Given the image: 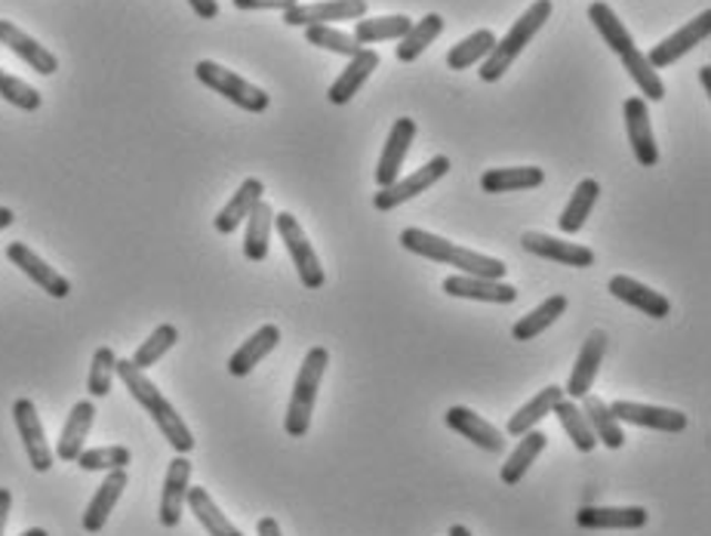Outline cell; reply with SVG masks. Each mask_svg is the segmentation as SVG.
Here are the masks:
<instances>
[{
  "mask_svg": "<svg viewBox=\"0 0 711 536\" xmlns=\"http://www.w3.org/2000/svg\"><path fill=\"white\" fill-rule=\"evenodd\" d=\"M114 373L121 376L123 385H126V392L133 395V401H136L139 407L154 419V426L161 428V435L166 438V444L182 456L192 454L194 451L192 428L185 426V419H182V416L176 413V407L161 395V388L145 376V371L133 367V361H121V357H118V367H114Z\"/></svg>",
  "mask_w": 711,
  "mask_h": 536,
  "instance_id": "6da1fadb",
  "label": "cell"
},
{
  "mask_svg": "<svg viewBox=\"0 0 711 536\" xmlns=\"http://www.w3.org/2000/svg\"><path fill=\"white\" fill-rule=\"evenodd\" d=\"M400 247L410 250L423 260L440 262V265H453L459 275L471 277H487V281H506V262L475 253V250L456 247L453 241L440 237V234L425 232V229H404L400 232Z\"/></svg>",
  "mask_w": 711,
  "mask_h": 536,
  "instance_id": "7a4b0ae2",
  "label": "cell"
},
{
  "mask_svg": "<svg viewBox=\"0 0 711 536\" xmlns=\"http://www.w3.org/2000/svg\"><path fill=\"white\" fill-rule=\"evenodd\" d=\"M548 16H551V0H536L530 10H524L518 22L508 28L506 38H502V41H496L492 53L480 62V71H478L480 81H487V83L502 81V78H506V71L515 65V59L524 53V47H530L536 31L546 26Z\"/></svg>",
  "mask_w": 711,
  "mask_h": 536,
  "instance_id": "3957f363",
  "label": "cell"
},
{
  "mask_svg": "<svg viewBox=\"0 0 711 536\" xmlns=\"http://www.w3.org/2000/svg\"><path fill=\"white\" fill-rule=\"evenodd\" d=\"M329 367V352L324 345L308 348V355L302 361L299 376L293 383V395H290L287 416H284V428H287L290 438H305L308 428H312V416H315V401L321 380Z\"/></svg>",
  "mask_w": 711,
  "mask_h": 536,
  "instance_id": "277c9868",
  "label": "cell"
},
{
  "mask_svg": "<svg viewBox=\"0 0 711 536\" xmlns=\"http://www.w3.org/2000/svg\"><path fill=\"white\" fill-rule=\"evenodd\" d=\"M194 74H197V81L204 83V87H210L213 93H220V97L234 102L237 109L250 111V114H262V111L268 109V102H272V97H268L262 87L244 81L241 74H234V71H228L225 65H220V62L201 59V62L194 65Z\"/></svg>",
  "mask_w": 711,
  "mask_h": 536,
  "instance_id": "5b68a950",
  "label": "cell"
},
{
  "mask_svg": "<svg viewBox=\"0 0 711 536\" xmlns=\"http://www.w3.org/2000/svg\"><path fill=\"white\" fill-rule=\"evenodd\" d=\"M274 229L281 234V241H284V247H287L290 260L296 265V272H299L302 287L308 290H321L327 284V275H324V265L317 260L315 247H312V241H308V234L299 225V220L293 216V213H274Z\"/></svg>",
  "mask_w": 711,
  "mask_h": 536,
  "instance_id": "8992f818",
  "label": "cell"
},
{
  "mask_svg": "<svg viewBox=\"0 0 711 536\" xmlns=\"http://www.w3.org/2000/svg\"><path fill=\"white\" fill-rule=\"evenodd\" d=\"M447 173H450V158H447V154H438V158H431L428 164L419 166L410 176H397L392 185L379 189L376 198H373V206L388 213V210H395V206L413 201V198L423 194L425 189H431V185H435L438 179L447 176Z\"/></svg>",
  "mask_w": 711,
  "mask_h": 536,
  "instance_id": "52a82bcc",
  "label": "cell"
},
{
  "mask_svg": "<svg viewBox=\"0 0 711 536\" xmlns=\"http://www.w3.org/2000/svg\"><path fill=\"white\" fill-rule=\"evenodd\" d=\"M13 419L16 428H19V438H22V447L28 454V466L34 472H50L53 468V447L47 441V432H43L41 416H38V407L31 398H16L13 404Z\"/></svg>",
  "mask_w": 711,
  "mask_h": 536,
  "instance_id": "ba28073f",
  "label": "cell"
},
{
  "mask_svg": "<svg viewBox=\"0 0 711 536\" xmlns=\"http://www.w3.org/2000/svg\"><path fill=\"white\" fill-rule=\"evenodd\" d=\"M610 413L619 423L653 428V432H666V435H681L687 428V413L671 411V407H653V404H638V401H613Z\"/></svg>",
  "mask_w": 711,
  "mask_h": 536,
  "instance_id": "9c48e42d",
  "label": "cell"
},
{
  "mask_svg": "<svg viewBox=\"0 0 711 536\" xmlns=\"http://www.w3.org/2000/svg\"><path fill=\"white\" fill-rule=\"evenodd\" d=\"M367 0H321V3H296L293 10L284 13L287 26H327V22H352L364 19Z\"/></svg>",
  "mask_w": 711,
  "mask_h": 536,
  "instance_id": "30bf717a",
  "label": "cell"
},
{
  "mask_svg": "<svg viewBox=\"0 0 711 536\" xmlns=\"http://www.w3.org/2000/svg\"><path fill=\"white\" fill-rule=\"evenodd\" d=\"M7 260L13 262L22 275H28V281H34L43 293H50L53 300H65V296L71 293L69 277L59 275L53 265H47V262H43L34 250L28 247V244H22V241L7 244Z\"/></svg>",
  "mask_w": 711,
  "mask_h": 536,
  "instance_id": "8fae6325",
  "label": "cell"
},
{
  "mask_svg": "<svg viewBox=\"0 0 711 536\" xmlns=\"http://www.w3.org/2000/svg\"><path fill=\"white\" fill-rule=\"evenodd\" d=\"M711 31V10H702V13L697 16V19H690L684 28H678L674 34H669L666 41L657 43L653 50H650V65L653 69H669V65H674L681 55H687L693 47H699V43L709 38Z\"/></svg>",
  "mask_w": 711,
  "mask_h": 536,
  "instance_id": "7c38bea8",
  "label": "cell"
},
{
  "mask_svg": "<svg viewBox=\"0 0 711 536\" xmlns=\"http://www.w3.org/2000/svg\"><path fill=\"white\" fill-rule=\"evenodd\" d=\"M626 130H629V145L638 164L641 166H657L659 164V149L657 136H653V124H650V109H647V99L631 97L626 99Z\"/></svg>",
  "mask_w": 711,
  "mask_h": 536,
  "instance_id": "4fadbf2b",
  "label": "cell"
},
{
  "mask_svg": "<svg viewBox=\"0 0 711 536\" xmlns=\"http://www.w3.org/2000/svg\"><path fill=\"white\" fill-rule=\"evenodd\" d=\"M189 487H192V463H189V456L176 454L170 468H166L164 491H161V512H158V518H161L164 527H179L182 512H185Z\"/></svg>",
  "mask_w": 711,
  "mask_h": 536,
  "instance_id": "5bb4252c",
  "label": "cell"
},
{
  "mask_svg": "<svg viewBox=\"0 0 711 536\" xmlns=\"http://www.w3.org/2000/svg\"><path fill=\"white\" fill-rule=\"evenodd\" d=\"M447 426L456 432V435H463L466 441H471L475 447L480 451H487V454H502L506 451V435L499 432V428L487 423L484 416L471 411V407H463V404H456L447 411Z\"/></svg>",
  "mask_w": 711,
  "mask_h": 536,
  "instance_id": "9a60e30c",
  "label": "cell"
},
{
  "mask_svg": "<svg viewBox=\"0 0 711 536\" xmlns=\"http://www.w3.org/2000/svg\"><path fill=\"white\" fill-rule=\"evenodd\" d=\"M603 352H607V333L595 331L589 333V340L579 348L576 357V367L570 373V383L563 388V395L570 401H582L586 395H591V385L598 380V371L603 364Z\"/></svg>",
  "mask_w": 711,
  "mask_h": 536,
  "instance_id": "2e32d148",
  "label": "cell"
},
{
  "mask_svg": "<svg viewBox=\"0 0 711 536\" xmlns=\"http://www.w3.org/2000/svg\"><path fill=\"white\" fill-rule=\"evenodd\" d=\"M650 522L643 506H582L576 524L582 530H641Z\"/></svg>",
  "mask_w": 711,
  "mask_h": 536,
  "instance_id": "e0dca14e",
  "label": "cell"
},
{
  "mask_svg": "<svg viewBox=\"0 0 711 536\" xmlns=\"http://www.w3.org/2000/svg\"><path fill=\"white\" fill-rule=\"evenodd\" d=\"M520 244H524L527 253H534V256L561 262V265H570V269H591V265H595V250L582 247V244H570V241H563V237H551V234L542 232H527L520 237Z\"/></svg>",
  "mask_w": 711,
  "mask_h": 536,
  "instance_id": "ac0fdd59",
  "label": "cell"
},
{
  "mask_svg": "<svg viewBox=\"0 0 711 536\" xmlns=\"http://www.w3.org/2000/svg\"><path fill=\"white\" fill-rule=\"evenodd\" d=\"M413 139H416V121H410V118H397L395 127L388 130V139H385L383 158H379V164H376V182H379V189L392 185V182L400 176V166H404L407 154H410Z\"/></svg>",
  "mask_w": 711,
  "mask_h": 536,
  "instance_id": "d6986e66",
  "label": "cell"
},
{
  "mask_svg": "<svg viewBox=\"0 0 711 536\" xmlns=\"http://www.w3.org/2000/svg\"><path fill=\"white\" fill-rule=\"evenodd\" d=\"M444 293L453 300H475V303L511 305L518 300V290L506 281H487V277L453 275L444 281Z\"/></svg>",
  "mask_w": 711,
  "mask_h": 536,
  "instance_id": "ffe728a7",
  "label": "cell"
},
{
  "mask_svg": "<svg viewBox=\"0 0 711 536\" xmlns=\"http://www.w3.org/2000/svg\"><path fill=\"white\" fill-rule=\"evenodd\" d=\"M607 290L613 293L619 303L638 309L641 315L653 317V321H662V317L671 315V303L662 293H657L653 287H647V284H641V281H634V277L629 275L610 277V287Z\"/></svg>",
  "mask_w": 711,
  "mask_h": 536,
  "instance_id": "44dd1931",
  "label": "cell"
},
{
  "mask_svg": "<svg viewBox=\"0 0 711 536\" xmlns=\"http://www.w3.org/2000/svg\"><path fill=\"white\" fill-rule=\"evenodd\" d=\"M126 484H130V478H126V468H114V472L105 475V482L99 484L97 494H93V499H90V506H87V512H83L81 524L87 534H99V530L109 524L111 512H114V506L121 503Z\"/></svg>",
  "mask_w": 711,
  "mask_h": 536,
  "instance_id": "7402d4cb",
  "label": "cell"
},
{
  "mask_svg": "<svg viewBox=\"0 0 711 536\" xmlns=\"http://www.w3.org/2000/svg\"><path fill=\"white\" fill-rule=\"evenodd\" d=\"M0 47L13 50V53L19 55L22 62H28L38 74H55V71H59V59H55L47 47H41V43L34 41L31 34H26L22 28L7 22V19H0Z\"/></svg>",
  "mask_w": 711,
  "mask_h": 536,
  "instance_id": "603a6c76",
  "label": "cell"
},
{
  "mask_svg": "<svg viewBox=\"0 0 711 536\" xmlns=\"http://www.w3.org/2000/svg\"><path fill=\"white\" fill-rule=\"evenodd\" d=\"M93 419H97V404L93 401H78L71 407L69 419L62 426V435H59V444H55V459L74 463L81 456L83 441H87L90 428H93Z\"/></svg>",
  "mask_w": 711,
  "mask_h": 536,
  "instance_id": "cb8c5ba5",
  "label": "cell"
},
{
  "mask_svg": "<svg viewBox=\"0 0 711 536\" xmlns=\"http://www.w3.org/2000/svg\"><path fill=\"white\" fill-rule=\"evenodd\" d=\"M379 69V53L376 50H360L357 55L348 59V65L343 69V74L333 81L327 99L333 105H345L357 97V90L369 81V74Z\"/></svg>",
  "mask_w": 711,
  "mask_h": 536,
  "instance_id": "d4e9b609",
  "label": "cell"
},
{
  "mask_svg": "<svg viewBox=\"0 0 711 536\" xmlns=\"http://www.w3.org/2000/svg\"><path fill=\"white\" fill-rule=\"evenodd\" d=\"M277 345H281V327L277 324H265V327H260L228 357V373L237 376V380L246 376V373H253V367H260V361L272 355Z\"/></svg>",
  "mask_w": 711,
  "mask_h": 536,
  "instance_id": "484cf974",
  "label": "cell"
},
{
  "mask_svg": "<svg viewBox=\"0 0 711 536\" xmlns=\"http://www.w3.org/2000/svg\"><path fill=\"white\" fill-rule=\"evenodd\" d=\"M546 182V170L539 166H496L480 176V189L487 194H508L539 189Z\"/></svg>",
  "mask_w": 711,
  "mask_h": 536,
  "instance_id": "4316f807",
  "label": "cell"
},
{
  "mask_svg": "<svg viewBox=\"0 0 711 536\" xmlns=\"http://www.w3.org/2000/svg\"><path fill=\"white\" fill-rule=\"evenodd\" d=\"M262 194H265V185H262V179L250 176L241 182V189L234 192V198L228 201V204L222 206L220 213H216V220H213V225H216V232L220 234H234V229L241 225V222L253 213V206L260 204Z\"/></svg>",
  "mask_w": 711,
  "mask_h": 536,
  "instance_id": "83f0119b",
  "label": "cell"
},
{
  "mask_svg": "<svg viewBox=\"0 0 711 536\" xmlns=\"http://www.w3.org/2000/svg\"><path fill=\"white\" fill-rule=\"evenodd\" d=\"M563 398H567V395H563L561 385H546L542 392H536L534 398L527 401V404H524V407H520V411L515 413L511 419H508L506 432L511 435V438H520V435H527V432H530V428H534L536 423H542L548 413L555 411V407H558V404H561Z\"/></svg>",
  "mask_w": 711,
  "mask_h": 536,
  "instance_id": "f1b7e54d",
  "label": "cell"
},
{
  "mask_svg": "<svg viewBox=\"0 0 711 536\" xmlns=\"http://www.w3.org/2000/svg\"><path fill=\"white\" fill-rule=\"evenodd\" d=\"M546 444H548L546 432H539V428H530L527 435H520L518 447L506 456V463H502V468H499V478H502V484L515 487V484L524 482V475L530 472V466L539 459V454L546 451Z\"/></svg>",
  "mask_w": 711,
  "mask_h": 536,
  "instance_id": "f546056e",
  "label": "cell"
},
{
  "mask_svg": "<svg viewBox=\"0 0 711 536\" xmlns=\"http://www.w3.org/2000/svg\"><path fill=\"white\" fill-rule=\"evenodd\" d=\"M567 312V296L563 293H555V296H548L546 303H539L534 312H527L524 317L515 321V327H511V336L518 340V343H530L536 336H542L548 327H555V321Z\"/></svg>",
  "mask_w": 711,
  "mask_h": 536,
  "instance_id": "4dcf8cb0",
  "label": "cell"
},
{
  "mask_svg": "<svg viewBox=\"0 0 711 536\" xmlns=\"http://www.w3.org/2000/svg\"><path fill=\"white\" fill-rule=\"evenodd\" d=\"M582 413H586L591 432H595V441L603 444L607 451H619V447L629 441L626 438V428H622V423H619L613 413H610V404H603L601 398L586 395V398H582Z\"/></svg>",
  "mask_w": 711,
  "mask_h": 536,
  "instance_id": "1f68e13d",
  "label": "cell"
},
{
  "mask_svg": "<svg viewBox=\"0 0 711 536\" xmlns=\"http://www.w3.org/2000/svg\"><path fill=\"white\" fill-rule=\"evenodd\" d=\"M598 198H601V182H598V179H582V182L573 189V194H570L567 206H563L561 220H558L561 232L563 234L579 232V229L589 222L591 210H595V204H598Z\"/></svg>",
  "mask_w": 711,
  "mask_h": 536,
  "instance_id": "d6a6232c",
  "label": "cell"
},
{
  "mask_svg": "<svg viewBox=\"0 0 711 536\" xmlns=\"http://www.w3.org/2000/svg\"><path fill=\"white\" fill-rule=\"evenodd\" d=\"M185 503H189V509H192V515L197 518V524H201L210 536H244L225 515H222V509L213 503V496H210V491H204V487H189Z\"/></svg>",
  "mask_w": 711,
  "mask_h": 536,
  "instance_id": "836d02e7",
  "label": "cell"
},
{
  "mask_svg": "<svg viewBox=\"0 0 711 536\" xmlns=\"http://www.w3.org/2000/svg\"><path fill=\"white\" fill-rule=\"evenodd\" d=\"M272 229H274V210L272 204H260L253 206V213L246 216V237H244V256L250 262H265L268 256V241H272Z\"/></svg>",
  "mask_w": 711,
  "mask_h": 536,
  "instance_id": "e575fe53",
  "label": "cell"
},
{
  "mask_svg": "<svg viewBox=\"0 0 711 536\" xmlns=\"http://www.w3.org/2000/svg\"><path fill=\"white\" fill-rule=\"evenodd\" d=\"M440 31H444V16L438 13H428L423 16L419 22H413V28L397 41V59L400 62H416L419 55L431 47V43L438 41Z\"/></svg>",
  "mask_w": 711,
  "mask_h": 536,
  "instance_id": "d590c367",
  "label": "cell"
},
{
  "mask_svg": "<svg viewBox=\"0 0 711 536\" xmlns=\"http://www.w3.org/2000/svg\"><path fill=\"white\" fill-rule=\"evenodd\" d=\"M589 19L591 26L598 28V34L603 38V43L613 50V53H629L631 47H634V38H631V31L622 22H619V16L610 10V3H603V0H595L589 7Z\"/></svg>",
  "mask_w": 711,
  "mask_h": 536,
  "instance_id": "8d00e7d4",
  "label": "cell"
},
{
  "mask_svg": "<svg viewBox=\"0 0 711 536\" xmlns=\"http://www.w3.org/2000/svg\"><path fill=\"white\" fill-rule=\"evenodd\" d=\"M413 28L410 16H376V19H357L355 41L360 47L383 41H400Z\"/></svg>",
  "mask_w": 711,
  "mask_h": 536,
  "instance_id": "74e56055",
  "label": "cell"
},
{
  "mask_svg": "<svg viewBox=\"0 0 711 536\" xmlns=\"http://www.w3.org/2000/svg\"><path fill=\"white\" fill-rule=\"evenodd\" d=\"M496 41H499V38L492 34L490 28H480L475 34H468L466 41L453 43L450 53H447V65H450L453 71L471 69V65H478V62H484V59L492 53Z\"/></svg>",
  "mask_w": 711,
  "mask_h": 536,
  "instance_id": "f35d334b",
  "label": "cell"
},
{
  "mask_svg": "<svg viewBox=\"0 0 711 536\" xmlns=\"http://www.w3.org/2000/svg\"><path fill=\"white\" fill-rule=\"evenodd\" d=\"M622 69L629 71V78L638 83V90L643 93V99H653V102H662L666 99V83L659 78V71L650 65V59L631 47L629 53H622Z\"/></svg>",
  "mask_w": 711,
  "mask_h": 536,
  "instance_id": "ab89813d",
  "label": "cell"
},
{
  "mask_svg": "<svg viewBox=\"0 0 711 536\" xmlns=\"http://www.w3.org/2000/svg\"><path fill=\"white\" fill-rule=\"evenodd\" d=\"M555 413H558V419H561L567 438L573 441V447L579 451V454H591V451L598 447L595 432H591L589 419H586V413H582V407H579V401L563 398L561 404L555 407Z\"/></svg>",
  "mask_w": 711,
  "mask_h": 536,
  "instance_id": "60d3db41",
  "label": "cell"
},
{
  "mask_svg": "<svg viewBox=\"0 0 711 536\" xmlns=\"http://www.w3.org/2000/svg\"><path fill=\"white\" fill-rule=\"evenodd\" d=\"M176 343H179L176 327H173V324H161V327H154V331H151L149 340L139 345L136 355L130 357V361H133V367H139V371H149V367H154V364H158V361H161V357H164Z\"/></svg>",
  "mask_w": 711,
  "mask_h": 536,
  "instance_id": "b9f144b4",
  "label": "cell"
},
{
  "mask_svg": "<svg viewBox=\"0 0 711 536\" xmlns=\"http://www.w3.org/2000/svg\"><path fill=\"white\" fill-rule=\"evenodd\" d=\"M83 472H114V468H126L133 463L130 447L123 444H111V447H93V451H81L74 459Z\"/></svg>",
  "mask_w": 711,
  "mask_h": 536,
  "instance_id": "7bdbcfd3",
  "label": "cell"
},
{
  "mask_svg": "<svg viewBox=\"0 0 711 536\" xmlns=\"http://www.w3.org/2000/svg\"><path fill=\"white\" fill-rule=\"evenodd\" d=\"M114 367H118V355L111 352L109 345H99L93 352V364H90V376H87V392L93 398H105L114 383Z\"/></svg>",
  "mask_w": 711,
  "mask_h": 536,
  "instance_id": "ee69618b",
  "label": "cell"
},
{
  "mask_svg": "<svg viewBox=\"0 0 711 536\" xmlns=\"http://www.w3.org/2000/svg\"><path fill=\"white\" fill-rule=\"evenodd\" d=\"M305 41L312 43V47H321V50H329V53H339V55H357L364 47L355 41V34H345L339 28H329V26H312L305 28Z\"/></svg>",
  "mask_w": 711,
  "mask_h": 536,
  "instance_id": "f6af8a7d",
  "label": "cell"
},
{
  "mask_svg": "<svg viewBox=\"0 0 711 536\" xmlns=\"http://www.w3.org/2000/svg\"><path fill=\"white\" fill-rule=\"evenodd\" d=\"M0 99L22 111H38L43 102L41 93H38L31 83L19 81V78H13L10 71H3V69H0Z\"/></svg>",
  "mask_w": 711,
  "mask_h": 536,
  "instance_id": "bcb514c9",
  "label": "cell"
},
{
  "mask_svg": "<svg viewBox=\"0 0 711 536\" xmlns=\"http://www.w3.org/2000/svg\"><path fill=\"white\" fill-rule=\"evenodd\" d=\"M237 10H293L299 0H232Z\"/></svg>",
  "mask_w": 711,
  "mask_h": 536,
  "instance_id": "7dc6e473",
  "label": "cell"
},
{
  "mask_svg": "<svg viewBox=\"0 0 711 536\" xmlns=\"http://www.w3.org/2000/svg\"><path fill=\"white\" fill-rule=\"evenodd\" d=\"M189 7H192L194 16H201V19H216V16H220V3H216V0H189Z\"/></svg>",
  "mask_w": 711,
  "mask_h": 536,
  "instance_id": "c3c4849f",
  "label": "cell"
},
{
  "mask_svg": "<svg viewBox=\"0 0 711 536\" xmlns=\"http://www.w3.org/2000/svg\"><path fill=\"white\" fill-rule=\"evenodd\" d=\"M10 509H13V494H10L7 487H0V536H3V530H7Z\"/></svg>",
  "mask_w": 711,
  "mask_h": 536,
  "instance_id": "681fc988",
  "label": "cell"
},
{
  "mask_svg": "<svg viewBox=\"0 0 711 536\" xmlns=\"http://www.w3.org/2000/svg\"><path fill=\"white\" fill-rule=\"evenodd\" d=\"M256 534H260V536H284V530H281V524H277V518H272V515H265V518H260V524H256Z\"/></svg>",
  "mask_w": 711,
  "mask_h": 536,
  "instance_id": "f907efd6",
  "label": "cell"
},
{
  "mask_svg": "<svg viewBox=\"0 0 711 536\" xmlns=\"http://www.w3.org/2000/svg\"><path fill=\"white\" fill-rule=\"evenodd\" d=\"M13 222H16L13 210H10V206H0V232H3V229H10Z\"/></svg>",
  "mask_w": 711,
  "mask_h": 536,
  "instance_id": "816d5d0a",
  "label": "cell"
},
{
  "mask_svg": "<svg viewBox=\"0 0 711 536\" xmlns=\"http://www.w3.org/2000/svg\"><path fill=\"white\" fill-rule=\"evenodd\" d=\"M699 81H702V87H705V93L711 97V65H702V69H699Z\"/></svg>",
  "mask_w": 711,
  "mask_h": 536,
  "instance_id": "f5cc1de1",
  "label": "cell"
},
{
  "mask_svg": "<svg viewBox=\"0 0 711 536\" xmlns=\"http://www.w3.org/2000/svg\"><path fill=\"white\" fill-rule=\"evenodd\" d=\"M450 536H471V530H468L466 524H453Z\"/></svg>",
  "mask_w": 711,
  "mask_h": 536,
  "instance_id": "db71d44e",
  "label": "cell"
},
{
  "mask_svg": "<svg viewBox=\"0 0 711 536\" xmlns=\"http://www.w3.org/2000/svg\"><path fill=\"white\" fill-rule=\"evenodd\" d=\"M19 536H50V534H47L43 527H31V530H26V534H19Z\"/></svg>",
  "mask_w": 711,
  "mask_h": 536,
  "instance_id": "11a10c76",
  "label": "cell"
}]
</instances>
